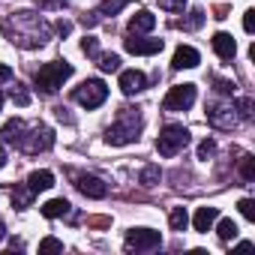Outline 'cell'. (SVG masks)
<instances>
[{
	"instance_id": "cell-1",
	"label": "cell",
	"mask_w": 255,
	"mask_h": 255,
	"mask_svg": "<svg viewBox=\"0 0 255 255\" xmlns=\"http://www.w3.org/2000/svg\"><path fill=\"white\" fill-rule=\"evenodd\" d=\"M138 132H141V114H138L135 108H123V111L117 114L114 126L108 129L105 141H108V144H114V147H123V144L135 141V138H138Z\"/></svg>"
},
{
	"instance_id": "cell-2",
	"label": "cell",
	"mask_w": 255,
	"mask_h": 255,
	"mask_svg": "<svg viewBox=\"0 0 255 255\" xmlns=\"http://www.w3.org/2000/svg\"><path fill=\"white\" fill-rule=\"evenodd\" d=\"M69 75H72V66L66 60H51L45 66H39V72L33 75V81H36V87L42 93H57Z\"/></svg>"
},
{
	"instance_id": "cell-3",
	"label": "cell",
	"mask_w": 255,
	"mask_h": 255,
	"mask_svg": "<svg viewBox=\"0 0 255 255\" xmlns=\"http://www.w3.org/2000/svg\"><path fill=\"white\" fill-rule=\"evenodd\" d=\"M186 144H189V129H186V126H180V123L162 126V132H159V138H156L159 156H177Z\"/></svg>"
},
{
	"instance_id": "cell-4",
	"label": "cell",
	"mask_w": 255,
	"mask_h": 255,
	"mask_svg": "<svg viewBox=\"0 0 255 255\" xmlns=\"http://www.w3.org/2000/svg\"><path fill=\"white\" fill-rule=\"evenodd\" d=\"M75 102L78 105H84V108H99L105 99H108V87L99 81V78H87V81H81L78 87H75Z\"/></svg>"
},
{
	"instance_id": "cell-5",
	"label": "cell",
	"mask_w": 255,
	"mask_h": 255,
	"mask_svg": "<svg viewBox=\"0 0 255 255\" xmlns=\"http://www.w3.org/2000/svg\"><path fill=\"white\" fill-rule=\"evenodd\" d=\"M195 102V84H174L162 102L165 111H186Z\"/></svg>"
},
{
	"instance_id": "cell-6",
	"label": "cell",
	"mask_w": 255,
	"mask_h": 255,
	"mask_svg": "<svg viewBox=\"0 0 255 255\" xmlns=\"http://www.w3.org/2000/svg\"><path fill=\"white\" fill-rule=\"evenodd\" d=\"M162 243L159 231L153 228H132L126 234V249H135V252H147V249H156Z\"/></svg>"
},
{
	"instance_id": "cell-7",
	"label": "cell",
	"mask_w": 255,
	"mask_h": 255,
	"mask_svg": "<svg viewBox=\"0 0 255 255\" xmlns=\"http://www.w3.org/2000/svg\"><path fill=\"white\" fill-rule=\"evenodd\" d=\"M21 147H24L27 153L48 150V147H54V132L48 129V126H33L30 135H24V138H21Z\"/></svg>"
},
{
	"instance_id": "cell-8",
	"label": "cell",
	"mask_w": 255,
	"mask_h": 255,
	"mask_svg": "<svg viewBox=\"0 0 255 255\" xmlns=\"http://www.w3.org/2000/svg\"><path fill=\"white\" fill-rule=\"evenodd\" d=\"M207 120L216 126V129H234V123H237L234 105H231V102H219V105H210V111H207Z\"/></svg>"
},
{
	"instance_id": "cell-9",
	"label": "cell",
	"mask_w": 255,
	"mask_h": 255,
	"mask_svg": "<svg viewBox=\"0 0 255 255\" xmlns=\"http://www.w3.org/2000/svg\"><path fill=\"white\" fill-rule=\"evenodd\" d=\"M75 186H78V192L87 195V198H105V195H108V186H105L99 177H93V174H78V177H75Z\"/></svg>"
},
{
	"instance_id": "cell-10",
	"label": "cell",
	"mask_w": 255,
	"mask_h": 255,
	"mask_svg": "<svg viewBox=\"0 0 255 255\" xmlns=\"http://www.w3.org/2000/svg\"><path fill=\"white\" fill-rule=\"evenodd\" d=\"M144 87H147L144 72H138V69H123V72H120V90H123L126 96H132V93H138V90H144Z\"/></svg>"
},
{
	"instance_id": "cell-11",
	"label": "cell",
	"mask_w": 255,
	"mask_h": 255,
	"mask_svg": "<svg viewBox=\"0 0 255 255\" xmlns=\"http://www.w3.org/2000/svg\"><path fill=\"white\" fill-rule=\"evenodd\" d=\"M129 54H159L162 51V39H138V36H129L123 42Z\"/></svg>"
},
{
	"instance_id": "cell-12",
	"label": "cell",
	"mask_w": 255,
	"mask_h": 255,
	"mask_svg": "<svg viewBox=\"0 0 255 255\" xmlns=\"http://www.w3.org/2000/svg\"><path fill=\"white\" fill-rule=\"evenodd\" d=\"M198 63H201V57H198V51H195L192 45H180V48L174 51V60H171L174 69H195Z\"/></svg>"
},
{
	"instance_id": "cell-13",
	"label": "cell",
	"mask_w": 255,
	"mask_h": 255,
	"mask_svg": "<svg viewBox=\"0 0 255 255\" xmlns=\"http://www.w3.org/2000/svg\"><path fill=\"white\" fill-rule=\"evenodd\" d=\"M213 51H216V54H219L222 60H231V57L237 54V42H234V36H231V33H222V30H219V33L213 36Z\"/></svg>"
},
{
	"instance_id": "cell-14",
	"label": "cell",
	"mask_w": 255,
	"mask_h": 255,
	"mask_svg": "<svg viewBox=\"0 0 255 255\" xmlns=\"http://www.w3.org/2000/svg\"><path fill=\"white\" fill-rule=\"evenodd\" d=\"M153 24H156V15L141 9V12H135L129 18V33H147V30H153Z\"/></svg>"
},
{
	"instance_id": "cell-15",
	"label": "cell",
	"mask_w": 255,
	"mask_h": 255,
	"mask_svg": "<svg viewBox=\"0 0 255 255\" xmlns=\"http://www.w3.org/2000/svg\"><path fill=\"white\" fill-rule=\"evenodd\" d=\"M27 186H30L33 195H36V192H45V189L54 186V174H51V171H33V174L27 177Z\"/></svg>"
},
{
	"instance_id": "cell-16",
	"label": "cell",
	"mask_w": 255,
	"mask_h": 255,
	"mask_svg": "<svg viewBox=\"0 0 255 255\" xmlns=\"http://www.w3.org/2000/svg\"><path fill=\"white\" fill-rule=\"evenodd\" d=\"M0 138H3L6 144H21V138H24V123L21 120H9L3 129H0Z\"/></svg>"
},
{
	"instance_id": "cell-17",
	"label": "cell",
	"mask_w": 255,
	"mask_h": 255,
	"mask_svg": "<svg viewBox=\"0 0 255 255\" xmlns=\"http://www.w3.org/2000/svg\"><path fill=\"white\" fill-rule=\"evenodd\" d=\"M216 216H219L216 207H198V213H195V219H192L195 231H210V225L216 222Z\"/></svg>"
},
{
	"instance_id": "cell-18",
	"label": "cell",
	"mask_w": 255,
	"mask_h": 255,
	"mask_svg": "<svg viewBox=\"0 0 255 255\" xmlns=\"http://www.w3.org/2000/svg\"><path fill=\"white\" fill-rule=\"evenodd\" d=\"M69 201L66 198H51V201H45L42 204V216H48V219H57V216H66L69 213Z\"/></svg>"
},
{
	"instance_id": "cell-19",
	"label": "cell",
	"mask_w": 255,
	"mask_h": 255,
	"mask_svg": "<svg viewBox=\"0 0 255 255\" xmlns=\"http://www.w3.org/2000/svg\"><path fill=\"white\" fill-rule=\"evenodd\" d=\"M132 0H102L99 3V15H117L123 6H129Z\"/></svg>"
},
{
	"instance_id": "cell-20",
	"label": "cell",
	"mask_w": 255,
	"mask_h": 255,
	"mask_svg": "<svg viewBox=\"0 0 255 255\" xmlns=\"http://www.w3.org/2000/svg\"><path fill=\"white\" fill-rule=\"evenodd\" d=\"M168 222H171V231H183V228H186V222H189V216H186V210H183V207H174V210H171V216H168Z\"/></svg>"
},
{
	"instance_id": "cell-21",
	"label": "cell",
	"mask_w": 255,
	"mask_h": 255,
	"mask_svg": "<svg viewBox=\"0 0 255 255\" xmlns=\"http://www.w3.org/2000/svg\"><path fill=\"white\" fill-rule=\"evenodd\" d=\"M30 198H33L30 186H27V189H21V186H15V189H12V204H15L18 210H21V207H27V204H30Z\"/></svg>"
},
{
	"instance_id": "cell-22",
	"label": "cell",
	"mask_w": 255,
	"mask_h": 255,
	"mask_svg": "<svg viewBox=\"0 0 255 255\" xmlns=\"http://www.w3.org/2000/svg\"><path fill=\"white\" fill-rule=\"evenodd\" d=\"M99 69L102 72H117L120 69V57L117 54H102L99 57Z\"/></svg>"
},
{
	"instance_id": "cell-23",
	"label": "cell",
	"mask_w": 255,
	"mask_h": 255,
	"mask_svg": "<svg viewBox=\"0 0 255 255\" xmlns=\"http://www.w3.org/2000/svg\"><path fill=\"white\" fill-rule=\"evenodd\" d=\"M240 174H243L246 183L255 180V159H252V156H243V159H240Z\"/></svg>"
},
{
	"instance_id": "cell-24",
	"label": "cell",
	"mask_w": 255,
	"mask_h": 255,
	"mask_svg": "<svg viewBox=\"0 0 255 255\" xmlns=\"http://www.w3.org/2000/svg\"><path fill=\"white\" fill-rule=\"evenodd\" d=\"M216 231H219L222 240H234V237H237V225H234L231 219H219V228H216Z\"/></svg>"
},
{
	"instance_id": "cell-25",
	"label": "cell",
	"mask_w": 255,
	"mask_h": 255,
	"mask_svg": "<svg viewBox=\"0 0 255 255\" xmlns=\"http://www.w3.org/2000/svg\"><path fill=\"white\" fill-rule=\"evenodd\" d=\"M213 153H216V141H213V138H204V141L198 144V159L207 162V159H213Z\"/></svg>"
},
{
	"instance_id": "cell-26",
	"label": "cell",
	"mask_w": 255,
	"mask_h": 255,
	"mask_svg": "<svg viewBox=\"0 0 255 255\" xmlns=\"http://www.w3.org/2000/svg\"><path fill=\"white\" fill-rule=\"evenodd\" d=\"M201 24H204V12H198V9H195V12H189V18H186V21H180V27H183V30H195V27H201Z\"/></svg>"
},
{
	"instance_id": "cell-27",
	"label": "cell",
	"mask_w": 255,
	"mask_h": 255,
	"mask_svg": "<svg viewBox=\"0 0 255 255\" xmlns=\"http://www.w3.org/2000/svg\"><path fill=\"white\" fill-rule=\"evenodd\" d=\"M141 183H144V186H156V183H159V168H156V165L144 168V171H141Z\"/></svg>"
},
{
	"instance_id": "cell-28",
	"label": "cell",
	"mask_w": 255,
	"mask_h": 255,
	"mask_svg": "<svg viewBox=\"0 0 255 255\" xmlns=\"http://www.w3.org/2000/svg\"><path fill=\"white\" fill-rule=\"evenodd\" d=\"M237 207H240V213H243L249 222H255V201H252V198H240Z\"/></svg>"
},
{
	"instance_id": "cell-29",
	"label": "cell",
	"mask_w": 255,
	"mask_h": 255,
	"mask_svg": "<svg viewBox=\"0 0 255 255\" xmlns=\"http://www.w3.org/2000/svg\"><path fill=\"white\" fill-rule=\"evenodd\" d=\"M39 252H63V243H60L57 237H45V240L39 243Z\"/></svg>"
},
{
	"instance_id": "cell-30",
	"label": "cell",
	"mask_w": 255,
	"mask_h": 255,
	"mask_svg": "<svg viewBox=\"0 0 255 255\" xmlns=\"http://www.w3.org/2000/svg\"><path fill=\"white\" fill-rule=\"evenodd\" d=\"M81 51H84L87 57H99V45H96V39H93V36H84V42H81Z\"/></svg>"
},
{
	"instance_id": "cell-31",
	"label": "cell",
	"mask_w": 255,
	"mask_h": 255,
	"mask_svg": "<svg viewBox=\"0 0 255 255\" xmlns=\"http://www.w3.org/2000/svg\"><path fill=\"white\" fill-rule=\"evenodd\" d=\"M159 6H162V9H168V12H183L186 0H159Z\"/></svg>"
},
{
	"instance_id": "cell-32",
	"label": "cell",
	"mask_w": 255,
	"mask_h": 255,
	"mask_svg": "<svg viewBox=\"0 0 255 255\" xmlns=\"http://www.w3.org/2000/svg\"><path fill=\"white\" fill-rule=\"evenodd\" d=\"M237 111H240V117H243V120H249V117H252V99H249V96H243V99L237 102Z\"/></svg>"
},
{
	"instance_id": "cell-33",
	"label": "cell",
	"mask_w": 255,
	"mask_h": 255,
	"mask_svg": "<svg viewBox=\"0 0 255 255\" xmlns=\"http://www.w3.org/2000/svg\"><path fill=\"white\" fill-rule=\"evenodd\" d=\"M12 102H15V105H27V102H30V93H27L24 87H15V90H12Z\"/></svg>"
},
{
	"instance_id": "cell-34",
	"label": "cell",
	"mask_w": 255,
	"mask_h": 255,
	"mask_svg": "<svg viewBox=\"0 0 255 255\" xmlns=\"http://www.w3.org/2000/svg\"><path fill=\"white\" fill-rule=\"evenodd\" d=\"M243 30H246V33L255 30V9H246V12H243Z\"/></svg>"
},
{
	"instance_id": "cell-35",
	"label": "cell",
	"mask_w": 255,
	"mask_h": 255,
	"mask_svg": "<svg viewBox=\"0 0 255 255\" xmlns=\"http://www.w3.org/2000/svg\"><path fill=\"white\" fill-rule=\"evenodd\" d=\"M12 78V69L6 66V63H0V84H3V81H9Z\"/></svg>"
},
{
	"instance_id": "cell-36",
	"label": "cell",
	"mask_w": 255,
	"mask_h": 255,
	"mask_svg": "<svg viewBox=\"0 0 255 255\" xmlns=\"http://www.w3.org/2000/svg\"><path fill=\"white\" fill-rule=\"evenodd\" d=\"M216 90L219 93H234V84L231 81H216Z\"/></svg>"
},
{
	"instance_id": "cell-37",
	"label": "cell",
	"mask_w": 255,
	"mask_h": 255,
	"mask_svg": "<svg viewBox=\"0 0 255 255\" xmlns=\"http://www.w3.org/2000/svg\"><path fill=\"white\" fill-rule=\"evenodd\" d=\"M69 30H72V24H69V21H57V33H60V36H66Z\"/></svg>"
},
{
	"instance_id": "cell-38",
	"label": "cell",
	"mask_w": 255,
	"mask_h": 255,
	"mask_svg": "<svg viewBox=\"0 0 255 255\" xmlns=\"http://www.w3.org/2000/svg\"><path fill=\"white\" fill-rule=\"evenodd\" d=\"M36 3H39V6H63L66 0H36Z\"/></svg>"
},
{
	"instance_id": "cell-39",
	"label": "cell",
	"mask_w": 255,
	"mask_h": 255,
	"mask_svg": "<svg viewBox=\"0 0 255 255\" xmlns=\"http://www.w3.org/2000/svg\"><path fill=\"white\" fill-rule=\"evenodd\" d=\"M108 222H111V219H105V216H96V219H90L87 225H96V228H102V225H108Z\"/></svg>"
},
{
	"instance_id": "cell-40",
	"label": "cell",
	"mask_w": 255,
	"mask_h": 255,
	"mask_svg": "<svg viewBox=\"0 0 255 255\" xmlns=\"http://www.w3.org/2000/svg\"><path fill=\"white\" fill-rule=\"evenodd\" d=\"M237 249H240V252H249V249H252V243H249V240H243V243H237Z\"/></svg>"
},
{
	"instance_id": "cell-41",
	"label": "cell",
	"mask_w": 255,
	"mask_h": 255,
	"mask_svg": "<svg viewBox=\"0 0 255 255\" xmlns=\"http://www.w3.org/2000/svg\"><path fill=\"white\" fill-rule=\"evenodd\" d=\"M6 165V153H3V147H0V168Z\"/></svg>"
},
{
	"instance_id": "cell-42",
	"label": "cell",
	"mask_w": 255,
	"mask_h": 255,
	"mask_svg": "<svg viewBox=\"0 0 255 255\" xmlns=\"http://www.w3.org/2000/svg\"><path fill=\"white\" fill-rule=\"evenodd\" d=\"M6 237V228H3V222H0V240H3Z\"/></svg>"
},
{
	"instance_id": "cell-43",
	"label": "cell",
	"mask_w": 255,
	"mask_h": 255,
	"mask_svg": "<svg viewBox=\"0 0 255 255\" xmlns=\"http://www.w3.org/2000/svg\"><path fill=\"white\" fill-rule=\"evenodd\" d=\"M0 108H3V93H0Z\"/></svg>"
}]
</instances>
